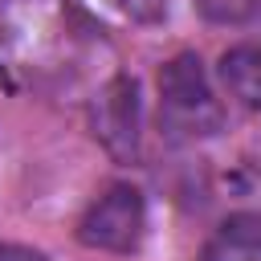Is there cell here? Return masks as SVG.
<instances>
[{
  "label": "cell",
  "mask_w": 261,
  "mask_h": 261,
  "mask_svg": "<svg viewBox=\"0 0 261 261\" xmlns=\"http://www.w3.org/2000/svg\"><path fill=\"white\" fill-rule=\"evenodd\" d=\"M159 118L175 139H204L224 126V106L196 53H175L159 69Z\"/></svg>",
  "instance_id": "obj_1"
},
{
  "label": "cell",
  "mask_w": 261,
  "mask_h": 261,
  "mask_svg": "<svg viewBox=\"0 0 261 261\" xmlns=\"http://www.w3.org/2000/svg\"><path fill=\"white\" fill-rule=\"evenodd\" d=\"M4 37L20 61H29L37 69H53V61L69 57V49H73L69 8L61 0H8Z\"/></svg>",
  "instance_id": "obj_2"
},
{
  "label": "cell",
  "mask_w": 261,
  "mask_h": 261,
  "mask_svg": "<svg viewBox=\"0 0 261 261\" xmlns=\"http://www.w3.org/2000/svg\"><path fill=\"white\" fill-rule=\"evenodd\" d=\"M147 237V200L135 184H110L77 220V241L98 253H135Z\"/></svg>",
  "instance_id": "obj_3"
},
{
  "label": "cell",
  "mask_w": 261,
  "mask_h": 261,
  "mask_svg": "<svg viewBox=\"0 0 261 261\" xmlns=\"http://www.w3.org/2000/svg\"><path fill=\"white\" fill-rule=\"evenodd\" d=\"M90 126L94 139L114 155V159H135L139 155V130H143V106H139V82L130 73H114L90 106Z\"/></svg>",
  "instance_id": "obj_4"
},
{
  "label": "cell",
  "mask_w": 261,
  "mask_h": 261,
  "mask_svg": "<svg viewBox=\"0 0 261 261\" xmlns=\"http://www.w3.org/2000/svg\"><path fill=\"white\" fill-rule=\"evenodd\" d=\"M216 77L237 106L261 110V41H241L224 49L216 61Z\"/></svg>",
  "instance_id": "obj_5"
},
{
  "label": "cell",
  "mask_w": 261,
  "mask_h": 261,
  "mask_svg": "<svg viewBox=\"0 0 261 261\" xmlns=\"http://www.w3.org/2000/svg\"><path fill=\"white\" fill-rule=\"evenodd\" d=\"M200 261H261V216L257 212L224 216L208 237Z\"/></svg>",
  "instance_id": "obj_6"
},
{
  "label": "cell",
  "mask_w": 261,
  "mask_h": 261,
  "mask_svg": "<svg viewBox=\"0 0 261 261\" xmlns=\"http://www.w3.org/2000/svg\"><path fill=\"white\" fill-rule=\"evenodd\" d=\"M196 12L208 24H249L261 16V0H196Z\"/></svg>",
  "instance_id": "obj_7"
},
{
  "label": "cell",
  "mask_w": 261,
  "mask_h": 261,
  "mask_svg": "<svg viewBox=\"0 0 261 261\" xmlns=\"http://www.w3.org/2000/svg\"><path fill=\"white\" fill-rule=\"evenodd\" d=\"M130 20H139V24H159V20H167V12H171V0H114Z\"/></svg>",
  "instance_id": "obj_8"
},
{
  "label": "cell",
  "mask_w": 261,
  "mask_h": 261,
  "mask_svg": "<svg viewBox=\"0 0 261 261\" xmlns=\"http://www.w3.org/2000/svg\"><path fill=\"white\" fill-rule=\"evenodd\" d=\"M0 261H49L41 249H29V245H12V241H0Z\"/></svg>",
  "instance_id": "obj_9"
}]
</instances>
